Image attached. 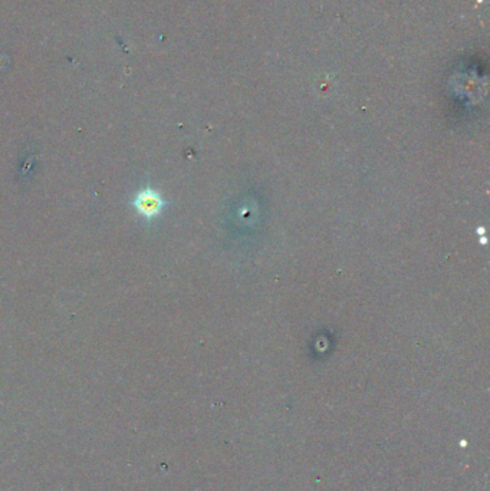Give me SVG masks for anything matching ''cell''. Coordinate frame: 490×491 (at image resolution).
<instances>
[{
  "label": "cell",
  "mask_w": 490,
  "mask_h": 491,
  "mask_svg": "<svg viewBox=\"0 0 490 491\" xmlns=\"http://www.w3.org/2000/svg\"><path fill=\"white\" fill-rule=\"evenodd\" d=\"M164 205H165V203L161 198V196L157 192L152 190V188H145V190H141L134 200L136 210L147 219L157 217L163 212Z\"/></svg>",
  "instance_id": "cell-1"
}]
</instances>
